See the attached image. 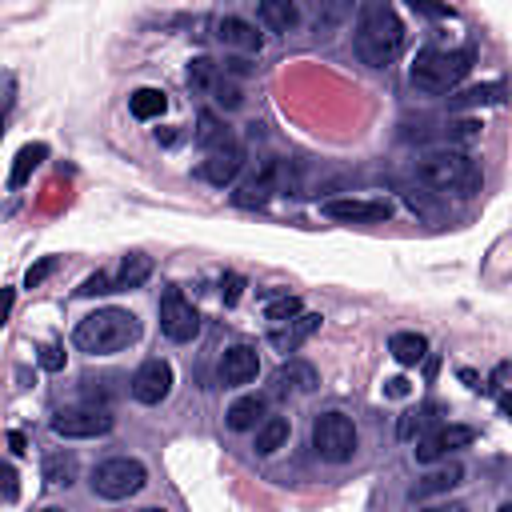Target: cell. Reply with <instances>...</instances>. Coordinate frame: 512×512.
Segmentation results:
<instances>
[{
    "label": "cell",
    "mask_w": 512,
    "mask_h": 512,
    "mask_svg": "<svg viewBox=\"0 0 512 512\" xmlns=\"http://www.w3.org/2000/svg\"><path fill=\"white\" fill-rule=\"evenodd\" d=\"M356 56L368 68H388L404 52V24L388 0H364L356 12Z\"/></svg>",
    "instance_id": "cell-1"
},
{
    "label": "cell",
    "mask_w": 512,
    "mask_h": 512,
    "mask_svg": "<svg viewBox=\"0 0 512 512\" xmlns=\"http://www.w3.org/2000/svg\"><path fill=\"white\" fill-rule=\"evenodd\" d=\"M416 180L432 192H452V196H472L480 192V164L464 152V148H432L424 156H416L412 164Z\"/></svg>",
    "instance_id": "cell-2"
},
{
    "label": "cell",
    "mask_w": 512,
    "mask_h": 512,
    "mask_svg": "<svg viewBox=\"0 0 512 512\" xmlns=\"http://www.w3.org/2000/svg\"><path fill=\"white\" fill-rule=\"evenodd\" d=\"M140 340V320L128 308H96L72 328V344L92 356H112Z\"/></svg>",
    "instance_id": "cell-3"
},
{
    "label": "cell",
    "mask_w": 512,
    "mask_h": 512,
    "mask_svg": "<svg viewBox=\"0 0 512 512\" xmlns=\"http://www.w3.org/2000/svg\"><path fill=\"white\" fill-rule=\"evenodd\" d=\"M468 68H472V48H420L408 68V80L424 96H452L456 84L468 76Z\"/></svg>",
    "instance_id": "cell-4"
},
{
    "label": "cell",
    "mask_w": 512,
    "mask_h": 512,
    "mask_svg": "<svg viewBox=\"0 0 512 512\" xmlns=\"http://www.w3.org/2000/svg\"><path fill=\"white\" fill-rule=\"evenodd\" d=\"M312 452L324 464H348L356 456V424L344 412H320L312 420Z\"/></svg>",
    "instance_id": "cell-5"
},
{
    "label": "cell",
    "mask_w": 512,
    "mask_h": 512,
    "mask_svg": "<svg viewBox=\"0 0 512 512\" xmlns=\"http://www.w3.org/2000/svg\"><path fill=\"white\" fill-rule=\"evenodd\" d=\"M144 480H148V472H144L140 460L112 456V460H104V464L92 468V480L88 484H92V492L100 500H128V496H136L144 488Z\"/></svg>",
    "instance_id": "cell-6"
},
{
    "label": "cell",
    "mask_w": 512,
    "mask_h": 512,
    "mask_svg": "<svg viewBox=\"0 0 512 512\" xmlns=\"http://www.w3.org/2000/svg\"><path fill=\"white\" fill-rule=\"evenodd\" d=\"M52 432L64 440H96L112 432V412L96 408V404H76V408H60L52 416Z\"/></svg>",
    "instance_id": "cell-7"
},
{
    "label": "cell",
    "mask_w": 512,
    "mask_h": 512,
    "mask_svg": "<svg viewBox=\"0 0 512 512\" xmlns=\"http://www.w3.org/2000/svg\"><path fill=\"white\" fill-rule=\"evenodd\" d=\"M160 332L176 344H188L200 332V312L192 308V300L180 288H164V296H160Z\"/></svg>",
    "instance_id": "cell-8"
},
{
    "label": "cell",
    "mask_w": 512,
    "mask_h": 512,
    "mask_svg": "<svg viewBox=\"0 0 512 512\" xmlns=\"http://www.w3.org/2000/svg\"><path fill=\"white\" fill-rule=\"evenodd\" d=\"M320 216L328 220H340V224H384L392 216V204L372 196V200H360V196H336V200H324L320 204Z\"/></svg>",
    "instance_id": "cell-9"
},
{
    "label": "cell",
    "mask_w": 512,
    "mask_h": 512,
    "mask_svg": "<svg viewBox=\"0 0 512 512\" xmlns=\"http://www.w3.org/2000/svg\"><path fill=\"white\" fill-rule=\"evenodd\" d=\"M284 176H288V164H284V160H264L260 172L240 184L236 204H240V208H260L272 192H284Z\"/></svg>",
    "instance_id": "cell-10"
},
{
    "label": "cell",
    "mask_w": 512,
    "mask_h": 512,
    "mask_svg": "<svg viewBox=\"0 0 512 512\" xmlns=\"http://www.w3.org/2000/svg\"><path fill=\"white\" fill-rule=\"evenodd\" d=\"M168 392H172V364H168V360L152 356V360H144V364L132 372V396H136L140 404H160Z\"/></svg>",
    "instance_id": "cell-11"
},
{
    "label": "cell",
    "mask_w": 512,
    "mask_h": 512,
    "mask_svg": "<svg viewBox=\"0 0 512 512\" xmlns=\"http://www.w3.org/2000/svg\"><path fill=\"white\" fill-rule=\"evenodd\" d=\"M472 440H476V432H472L468 424H440V428H432L412 452H416L420 464H432V460H440V456H448V452H456V448H468Z\"/></svg>",
    "instance_id": "cell-12"
},
{
    "label": "cell",
    "mask_w": 512,
    "mask_h": 512,
    "mask_svg": "<svg viewBox=\"0 0 512 512\" xmlns=\"http://www.w3.org/2000/svg\"><path fill=\"white\" fill-rule=\"evenodd\" d=\"M240 168H244V148H240V140H228V144H220V148L204 152L200 176H204L208 184L224 188V184H232V180H236V172H240Z\"/></svg>",
    "instance_id": "cell-13"
},
{
    "label": "cell",
    "mask_w": 512,
    "mask_h": 512,
    "mask_svg": "<svg viewBox=\"0 0 512 512\" xmlns=\"http://www.w3.org/2000/svg\"><path fill=\"white\" fill-rule=\"evenodd\" d=\"M220 384L224 388H240V384H252L256 380V372H260V356H256V348L252 344H232V348H224V356H220Z\"/></svg>",
    "instance_id": "cell-14"
},
{
    "label": "cell",
    "mask_w": 512,
    "mask_h": 512,
    "mask_svg": "<svg viewBox=\"0 0 512 512\" xmlns=\"http://www.w3.org/2000/svg\"><path fill=\"white\" fill-rule=\"evenodd\" d=\"M212 28H216V32H212L216 44H224V48H232V52H260V44H264V36L256 32V24L244 20V16H220Z\"/></svg>",
    "instance_id": "cell-15"
},
{
    "label": "cell",
    "mask_w": 512,
    "mask_h": 512,
    "mask_svg": "<svg viewBox=\"0 0 512 512\" xmlns=\"http://www.w3.org/2000/svg\"><path fill=\"white\" fill-rule=\"evenodd\" d=\"M316 328H320V316H316V312H300L296 320L272 324V328H268V344H272L276 352H296Z\"/></svg>",
    "instance_id": "cell-16"
},
{
    "label": "cell",
    "mask_w": 512,
    "mask_h": 512,
    "mask_svg": "<svg viewBox=\"0 0 512 512\" xmlns=\"http://www.w3.org/2000/svg\"><path fill=\"white\" fill-rule=\"evenodd\" d=\"M316 384H320V376H316V368L304 364V360H288V364H280L276 376H272V392H312Z\"/></svg>",
    "instance_id": "cell-17"
},
{
    "label": "cell",
    "mask_w": 512,
    "mask_h": 512,
    "mask_svg": "<svg viewBox=\"0 0 512 512\" xmlns=\"http://www.w3.org/2000/svg\"><path fill=\"white\" fill-rule=\"evenodd\" d=\"M256 20L268 28V32H292L300 24V8L292 0H264L256 8Z\"/></svg>",
    "instance_id": "cell-18"
},
{
    "label": "cell",
    "mask_w": 512,
    "mask_h": 512,
    "mask_svg": "<svg viewBox=\"0 0 512 512\" xmlns=\"http://www.w3.org/2000/svg\"><path fill=\"white\" fill-rule=\"evenodd\" d=\"M228 428L232 432H252V428H260L268 416H264V396H240V400H232V408H228Z\"/></svg>",
    "instance_id": "cell-19"
},
{
    "label": "cell",
    "mask_w": 512,
    "mask_h": 512,
    "mask_svg": "<svg viewBox=\"0 0 512 512\" xmlns=\"http://www.w3.org/2000/svg\"><path fill=\"white\" fill-rule=\"evenodd\" d=\"M504 100H508V88L496 84V80L492 84H472V88L448 96L452 108H484V104H504Z\"/></svg>",
    "instance_id": "cell-20"
},
{
    "label": "cell",
    "mask_w": 512,
    "mask_h": 512,
    "mask_svg": "<svg viewBox=\"0 0 512 512\" xmlns=\"http://www.w3.org/2000/svg\"><path fill=\"white\" fill-rule=\"evenodd\" d=\"M48 160V144H24L20 152H16V160H12V172H8V188L16 192V188H24L28 184V176H32V168H40Z\"/></svg>",
    "instance_id": "cell-21"
},
{
    "label": "cell",
    "mask_w": 512,
    "mask_h": 512,
    "mask_svg": "<svg viewBox=\"0 0 512 512\" xmlns=\"http://www.w3.org/2000/svg\"><path fill=\"white\" fill-rule=\"evenodd\" d=\"M152 276V260L144 256V252H128L124 260H120V268H116V276H112V292H124V288H136V284H144Z\"/></svg>",
    "instance_id": "cell-22"
},
{
    "label": "cell",
    "mask_w": 512,
    "mask_h": 512,
    "mask_svg": "<svg viewBox=\"0 0 512 512\" xmlns=\"http://www.w3.org/2000/svg\"><path fill=\"white\" fill-rule=\"evenodd\" d=\"M388 352H392V360L396 364H420L424 356H428V340L420 336V332H396L392 340H388Z\"/></svg>",
    "instance_id": "cell-23"
},
{
    "label": "cell",
    "mask_w": 512,
    "mask_h": 512,
    "mask_svg": "<svg viewBox=\"0 0 512 512\" xmlns=\"http://www.w3.org/2000/svg\"><path fill=\"white\" fill-rule=\"evenodd\" d=\"M288 432H292L288 416H268V420L256 428V452H260V456H272L276 448L288 444Z\"/></svg>",
    "instance_id": "cell-24"
},
{
    "label": "cell",
    "mask_w": 512,
    "mask_h": 512,
    "mask_svg": "<svg viewBox=\"0 0 512 512\" xmlns=\"http://www.w3.org/2000/svg\"><path fill=\"white\" fill-rule=\"evenodd\" d=\"M128 108H132L136 120H156V116H164L168 96H164L160 88H136V92L128 96Z\"/></svg>",
    "instance_id": "cell-25"
},
{
    "label": "cell",
    "mask_w": 512,
    "mask_h": 512,
    "mask_svg": "<svg viewBox=\"0 0 512 512\" xmlns=\"http://www.w3.org/2000/svg\"><path fill=\"white\" fill-rule=\"evenodd\" d=\"M76 472H80V464H76L72 452L56 448V452L44 456V480H48V484H64V488H68V484L76 480Z\"/></svg>",
    "instance_id": "cell-26"
},
{
    "label": "cell",
    "mask_w": 512,
    "mask_h": 512,
    "mask_svg": "<svg viewBox=\"0 0 512 512\" xmlns=\"http://www.w3.org/2000/svg\"><path fill=\"white\" fill-rule=\"evenodd\" d=\"M464 480V468L460 464H448V468H436V472H428L416 488H412V496H432V492H448V488H456Z\"/></svg>",
    "instance_id": "cell-27"
},
{
    "label": "cell",
    "mask_w": 512,
    "mask_h": 512,
    "mask_svg": "<svg viewBox=\"0 0 512 512\" xmlns=\"http://www.w3.org/2000/svg\"><path fill=\"white\" fill-rule=\"evenodd\" d=\"M200 128H196V144L204 148V152H212V148H220V144H228V140H236L232 132H228V124H220L212 112H200V120H196Z\"/></svg>",
    "instance_id": "cell-28"
},
{
    "label": "cell",
    "mask_w": 512,
    "mask_h": 512,
    "mask_svg": "<svg viewBox=\"0 0 512 512\" xmlns=\"http://www.w3.org/2000/svg\"><path fill=\"white\" fill-rule=\"evenodd\" d=\"M436 412H440L436 404L416 408L412 416H404V420H400V436H404V440H412V436H420V440H424V436H428V428L436 424Z\"/></svg>",
    "instance_id": "cell-29"
},
{
    "label": "cell",
    "mask_w": 512,
    "mask_h": 512,
    "mask_svg": "<svg viewBox=\"0 0 512 512\" xmlns=\"http://www.w3.org/2000/svg\"><path fill=\"white\" fill-rule=\"evenodd\" d=\"M204 96H212V100H216L220 108H240V104H244V96H240V88H236V84L228 80V72H224V68H220V76H216V84H212V88H208Z\"/></svg>",
    "instance_id": "cell-30"
},
{
    "label": "cell",
    "mask_w": 512,
    "mask_h": 512,
    "mask_svg": "<svg viewBox=\"0 0 512 512\" xmlns=\"http://www.w3.org/2000/svg\"><path fill=\"white\" fill-rule=\"evenodd\" d=\"M476 136H480V120H448V124H444V140H448V148L472 144Z\"/></svg>",
    "instance_id": "cell-31"
},
{
    "label": "cell",
    "mask_w": 512,
    "mask_h": 512,
    "mask_svg": "<svg viewBox=\"0 0 512 512\" xmlns=\"http://www.w3.org/2000/svg\"><path fill=\"white\" fill-rule=\"evenodd\" d=\"M296 316H300L296 296H276L272 304H264V320H272V324H284V320H296Z\"/></svg>",
    "instance_id": "cell-32"
},
{
    "label": "cell",
    "mask_w": 512,
    "mask_h": 512,
    "mask_svg": "<svg viewBox=\"0 0 512 512\" xmlns=\"http://www.w3.org/2000/svg\"><path fill=\"white\" fill-rule=\"evenodd\" d=\"M56 268H60V260H56V256H44V260H36V264L28 268L24 284H28V288H40V284H44V280H48V276H52Z\"/></svg>",
    "instance_id": "cell-33"
},
{
    "label": "cell",
    "mask_w": 512,
    "mask_h": 512,
    "mask_svg": "<svg viewBox=\"0 0 512 512\" xmlns=\"http://www.w3.org/2000/svg\"><path fill=\"white\" fill-rule=\"evenodd\" d=\"M104 292H112V276L108 272H96V276H88L80 284V296H104Z\"/></svg>",
    "instance_id": "cell-34"
},
{
    "label": "cell",
    "mask_w": 512,
    "mask_h": 512,
    "mask_svg": "<svg viewBox=\"0 0 512 512\" xmlns=\"http://www.w3.org/2000/svg\"><path fill=\"white\" fill-rule=\"evenodd\" d=\"M40 368H48V372H60V368H64L60 344H40Z\"/></svg>",
    "instance_id": "cell-35"
},
{
    "label": "cell",
    "mask_w": 512,
    "mask_h": 512,
    "mask_svg": "<svg viewBox=\"0 0 512 512\" xmlns=\"http://www.w3.org/2000/svg\"><path fill=\"white\" fill-rule=\"evenodd\" d=\"M240 288H244L240 276H224V280H220V296H224V304H236V300H240Z\"/></svg>",
    "instance_id": "cell-36"
},
{
    "label": "cell",
    "mask_w": 512,
    "mask_h": 512,
    "mask_svg": "<svg viewBox=\"0 0 512 512\" xmlns=\"http://www.w3.org/2000/svg\"><path fill=\"white\" fill-rule=\"evenodd\" d=\"M4 500H8V504L16 500V468H12V464H4Z\"/></svg>",
    "instance_id": "cell-37"
},
{
    "label": "cell",
    "mask_w": 512,
    "mask_h": 512,
    "mask_svg": "<svg viewBox=\"0 0 512 512\" xmlns=\"http://www.w3.org/2000/svg\"><path fill=\"white\" fill-rule=\"evenodd\" d=\"M412 8L424 16H452V8H436V4H420V0H412Z\"/></svg>",
    "instance_id": "cell-38"
},
{
    "label": "cell",
    "mask_w": 512,
    "mask_h": 512,
    "mask_svg": "<svg viewBox=\"0 0 512 512\" xmlns=\"http://www.w3.org/2000/svg\"><path fill=\"white\" fill-rule=\"evenodd\" d=\"M384 392H388V396H408V380H400V376H396V380H388V384H384Z\"/></svg>",
    "instance_id": "cell-39"
},
{
    "label": "cell",
    "mask_w": 512,
    "mask_h": 512,
    "mask_svg": "<svg viewBox=\"0 0 512 512\" xmlns=\"http://www.w3.org/2000/svg\"><path fill=\"white\" fill-rule=\"evenodd\" d=\"M24 444H28L24 432H8V448H12V452H24Z\"/></svg>",
    "instance_id": "cell-40"
},
{
    "label": "cell",
    "mask_w": 512,
    "mask_h": 512,
    "mask_svg": "<svg viewBox=\"0 0 512 512\" xmlns=\"http://www.w3.org/2000/svg\"><path fill=\"white\" fill-rule=\"evenodd\" d=\"M420 512H464V508H460V504H448V508H444V504H436V508H420Z\"/></svg>",
    "instance_id": "cell-41"
},
{
    "label": "cell",
    "mask_w": 512,
    "mask_h": 512,
    "mask_svg": "<svg viewBox=\"0 0 512 512\" xmlns=\"http://www.w3.org/2000/svg\"><path fill=\"white\" fill-rule=\"evenodd\" d=\"M496 512H512V504H500V508H496Z\"/></svg>",
    "instance_id": "cell-42"
},
{
    "label": "cell",
    "mask_w": 512,
    "mask_h": 512,
    "mask_svg": "<svg viewBox=\"0 0 512 512\" xmlns=\"http://www.w3.org/2000/svg\"><path fill=\"white\" fill-rule=\"evenodd\" d=\"M140 512H164V508H140Z\"/></svg>",
    "instance_id": "cell-43"
},
{
    "label": "cell",
    "mask_w": 512,
    "mask_h": 512,
    "mask_svg": "<svg viewBox=\"0 0 512 512\" xmlns=\"http://www.w3.org/2000/svg\"><path fill=\"white\" fill-rule=\"evenodd\" d=\"M44 512H64V508H44Z\"/></svg>",
    "instance_id": "cell-44"
}]
</instances>
